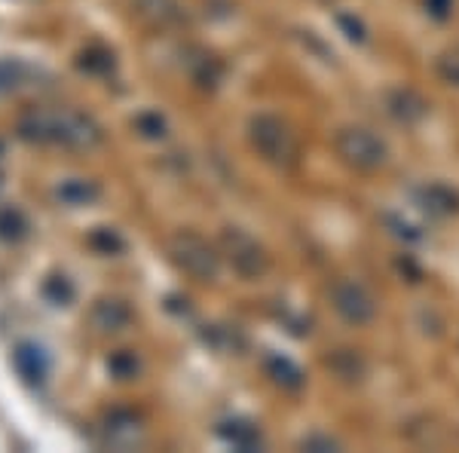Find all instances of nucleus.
I'll list each match as a JSON object with an SVG mask.
<instances>
[{
    "instance_id": "1",
    "label": "nucleus",
    "mask_w": 459,
    "mask_h": 453,
    "mask_svg": "<svg viewBox=\"0 0 459 453\" xmlns=\"http://www.w3.org/2000/svg\"><path fill=\"white\" fill-rule=\"evenodd\" d=\"M19 138L34 144L56 141L74 151H92L101 144V126L80 110H28L19 120Z\"/></svg>"
},
{
    "instance_id": "2",
    "label": "nucleus",
    "mask_w": 459,
    "mask_h": 453,
    "mask_svg": "<svg viewBox=\"0 0 459 453\" xmlns=\"http://www.w3.org/2000/svg\"><path fill=\"white\" fill-rule=\"evenodd\" d=\"M248 144L264 162L276 169H294L300 162V141L282 117L257 114L248 123Z\"/></svg>"
},
{
    "instance_id": "3",
    "label": "nucleus",
    "mask_w": 459,
    "mask_h": 453,
    "mask_svg": "<svg viewBox=\"0 0 459 453\" xmlns=\"http://www.w3.org/2000/svg\"><path fill=\"white\" fill-rule=\"evenodd\" d=\"M334 151L340 162H346L350 169L361 175L380 172L389 162V147L380 135H374L365 126H343L334 135Z\"/></svg>"
},
{
    "instance_id": "4",
    "label": "nucleus",
    "mask_w": 459,
    "mask_h": 453,
    "mask_svg": "<svg viewBox=\"0 0 459 453\" xmlns=\"http://www.w3.org/2000/svg\"><path fill=\"white\" fill-rule=\"evenodd\" d=\"M169 261H172L178 270L187 273L190 279L196 282H214L221 273V255L214 251V245H209L203 236L190 233V230H181L169 240Z\"/></svg>"
},
{
    "instance_id": "5",
    "label": "nucleus",
    "mask_w": 459,
    "mask_h": 453,
    "mask_svg": "<svg viewBox=\"0 0 459 453\" xmlns=\"http://www.w3.org/2000/svg\"><path fill=\"white\" fill-rule=\"evenodd\" d=\"M328 301L334 307V313L343 318L346 325H371L377 318V297L371 294V288L365 282L352 279V276H343V279H334V285L328 288Z\"/></svg>"
},
{
    "instance_id": "6",
    "label": "nucleus",
    "mask_w": 459,
    "mask_h": 453,
    "mask_svg": "<svg viewBox=\"0 0 459 453\" xmlns=\"http://www.w3.org/2000/svg\"><path fill=\"white\" fill-rule=\"evenodd\" d=\"M221 255L227 257L230 266L239 273L242 279H257L270 270V255L255 236H248L246 230L227 227L221 233Z\"/></svg>"
},
{
    "instance_id": "7",
    "label": "nucleus",
    "mask_w": 459,
    "mask_h": 453,
    "mask_svg": "<svg viewBox=\"0 0 459 453\" xmlns=\"http://www.w3.org/2000/svg\"><path fill=\"white\" fill-rule=\"evenodd\" d=\"M101 435H105V444L114 450H135L142 448L144 441V426L142 417L135 411H126V407H117L105 417V426H101Z\"/></svg>"
},
{
    "instance_id": "8",
    "label": "nucleus",
    "mask_w": 459,
    "mask_h": 453,
    "mask_svg": "<svg viewBox=\"0 0 459 453\" xmlns=\"http://www.w3.org/2000/svg\"><path fill=\"white\" fill-rule=\"evenodd\" d=\"M138 19L147 22L151 28L169 31V28H181L187 22V13L178 0H135Z\"/></svg>"
},
{
    "instance_id": "9",
    "label": "nucleus",
    "mask_w": 459,
    "mask_h": 453,
    "mask_svg": "<svg viewBox=\"0 0 459 453\" xmlns=\"http://www.w3.org/2000/svg\"><path fill=\"white\" fill-rule=\"evenodd\" d=\"M417 203L432 218H450V214L459 212V193L454 187H447V184L432 181L417 190Z\"/></svg>"
},
{
    "instance_id": "10",
    "label": "nucleus",
    "mask_w": 459,
    "mask_h": 453,
    "mask_svg": "<svg viewBox=\"0 0 459 453\" xmlns=\"http://www.w3.org/2000/svg\"><path fill=\"white\" fill-rule=\"evenodd\" d=\"M92 328L101 331V334H117L123 328H129L132 322V309L126 301H117V297H101V301H95L92 307Z\"/></svg>"
},
{
    "instance_id": "11",
    "label": "nucleus",
    "mask_w": 459,
    "mask_h": 453,
    "mask_svg": "<svg viewBox=\"0 0 459 453\" xmlns=\"http://www.w3.org/2000/svg\"><path fill=\"white\" fill-rule=\"evenodd\" d=\"M386 110H389L392 120L413 126L429 114V105H426L423 95L413 92V89H392L386 95Z\"/></svg>"
},
{
    "instance_id": "12",
    "label": "nucleus",
    "mask_w": 459,
    "mask_h": 453,
    "mask_svg": "<svg viewBox=\"0 0 459 453\" xmlns=\"http://www.w3.org/2000/svg\"><path fill=\"white\" fill-rule=\"evenodd\" d=\"M13 365H16L19 377H25L28 383H43L49 374V359L40 346L31 344V340H22L13 349Z\"/></svg>"
},
{
    "instance_id": "13",
    "label": "nucleus",
    "mask_w": 459,
    "mask_h": 453,
    "mask_svg": "<svg viewBox=\"0 0 459 453\" xmlns=\"http://www.w3.org/2000/svg\"><path fill=\"white\" fill-rule=\"evenodd\" d=\"M218 435L224 438L227 444H233L236 450H261L264 448L261 429H257L251 420H242V417L218 423Z\"/></svg>"
},
{
    "instance_id": "14",
    "label": "nucleus",
    "mask_w": 459,
    "mask_h": 453,
    "mask_svg": "<svg viewBox=\"0 0 459 453\" xmlns=\"http://www.w3.org/2000/svg\"><path fill=\"white\" fill-rule=\"evenodd\" d=\"M187 56H190L187 74L199 89H214L224 80V65H221V58H214L212 53H205V49H190Z\"/></svg>"
},
{
    "instance_id": "15",
    "label": "nucleus",
    "mask_w": 459,
    "mask_h": 453,
    "mask_svg": "<svg viewBox=\"0 0 459 453\" xmlns=\"http://www.w3.org/2000/svg\"><path fill=\"white\" fill-rule=\"evenodd\" d=\"M264 370L282 392H300L303 383H307V374L291 359H285V355H266Z\"/></svg>"
},
{
    "instance_id": "16",
    "label": "nucleus",
    "mask_w": 459,
    "mask_h": 453,
    "mask_svg": "<svg viewBox=\"0 0 459 453\" xmlns=\"http://www.w3.org/2000/svg\"><path fill=\"white\" fill-rule=\"evenodd\" d=\"M77 68L89 74V77H110L117 71V56L101 43H92L77 56Z\"/></svg>"
},
{
    "instance_id": "17",
    "label": "nucleus",
    "mask_w": 459,
    "mask_h": 453,
    "mask_svg": "<svg viewBox=\"0 0 459 453\" xmlns=\"http://www.w3.org/2000/svg\"><path fill=\"white\" fill-rule=\"evenodd\" d=\"M99 184L86 181V178H68V181L58 184L56 196L62 199L65 205H92L99 199Z\"/></svg>"
},
{
    "instance_id": "18",
    "label": "nucleus",
    "mask_w": 459,
    "mask_h": 453,
    "mask_svg": "<svg viewBox=\"0 0 459 453\" xmlns=\"http://www.w3.org/2000/svg\"><path fill=\"white\" fill-rule=\"evenodd\" d=\"M40 294L47 297L53 307H68V303L74 301V285H71L68 276H62V273H53V276L43 279Z\"/></svg>"
},
{
    "instance_id": "19",
    "label": "nucleus",
    "mask_w": 459,
    "mask_h": 453,
    "mask_svg": "<svg viewBox=\"0 0 459 453\" xmlns=\"http://www.w3.org/2000/svg\"><path fill=\"white\" fill-rule=\"evenodd\" d=\"M28 236V218L22 214L19 209H13V205H6V209H0V240L4 242H19Z\"/></svg>"
},
{
    "instance_id": "20",
    "label": "nucleus",
    "mask_w": 459,
    "mask_h": 453,
    "mask_svg": "<svg viewBox=\"0 0 459 453\" xmlns=\"http://www.w3.org/2000/svg\"><path fill=\"white\" fill-rule=\"evenodd\" d=\"M86 242H89V248L92 251H99V255H120V251L126 248V242H123V236L117 233L114 227H95L92 233L86 236Z\"/></svg>"
},
{
    "instance_id": "21",
    "label": "nucleus",
    "mask_w": 459,
    "mask_h": 453,
    "mask_svg": "<svg viewBox=\"0 0 459 453\" xmlns=\"http://www.w3.org/2000/svg\"><path fill=\"white\" fill-rule=\"evenodd\" d=\"M132 126H135L138 135L147 141H160V138H166V132H169V123L160 110H142V114L132 120Z\"/></svg>"
},
{
    "instance_id": "22",
    "label": "nucleus",
    "mask_w": 459,
    "mask_h": 453,
    "mask_svg": "<svg viewBox=\"0 0 459 453\" xmlns=\"http://www.w3.org/2000/svg\"><path fill=\"white\" fill-rule=\"evenodd\" d=\"M205 340L218 349V353H236V349L246 346V340H242V334L236 328H227V325H212L209 331H205Z\"/></svg>"
},
{
    "instance_id": "23",
    "label": "nucleus",
    "mask_w": 459,
    "mask_h": 453,
    "mask_svg": "<svg viewBox=\"0 0 459 453\" xmlns=\"http://www.w3.org/2000/svg\"><path fill=\"white\" fill-rule=\"evenodd\" d=\"M28 68L16 58H0V92H10V89H19L22 80H25Z\"/></svg>"
},
{
    "instance_id": "24",
    "label": "nucleus",
    "mask_w": 459,
    "mask_h": 453,
    "mask_svg": "<svg viewBox=\"0 0 459 453\" xmlns=\"http://www.w3.org/2000/svg\"><path fill=\"white\" fill-rule=\"evenodd\" d=\"M108 370L117 380H129V377L138 374V359L132 353H126V349H120V353H114L108 359Z\"/></svg>"
},
{
    "instance_id": "25",
    "label": "nucleus",
    "mask_w": 459,
    "mask_h": 453,
    "mask_svg": "<svg viewBox=\"0 0 459 453\" xmlns=\"http://www.w3.org/2000/svg\"><path fill=\"white\" fill-rule=\"evenodd\" d=\"M438 77L444 83L459 86V49H450L438 58Z\"/></svg>"
},
{
    "instance_id": "26",
    "label": "nucleus",
    "mask_w": 459,
    "mask_h": 453,
    "mask_svg": "<svg viewBox=\"0 0 459 453\" xmlns=\"http://www.w3.org/2000/svg\"><path fill=\"white\" fill-rule=\"evenodd\" d=\"M300 448L322 453V450H337L340 441H337V438H331V435H309V438H303V441H300Z\"/></svg>"
},
{
    "instance_id": "27",
    "label": "nucleus",
    "mask_w": 459,
    "mask_h": 453,
    "mask_svg": "<svg viewBox=\"0 0 459 453\" xmlns=\"http://www.w3.org/2000/svg\"><path fill=\"white\" fill-rule=\"evenodd\" d=\"M337 25L343 28L346 37H350V40H355V43H361V40H365V34H368V31H365V25H361L359 19L346 16V13H340V16H337Z\"/></svg>"
},
{
    "instance_id": "28",
    "label": "nucleus",
    "mask_w": 459,
    "mask_h": 453,
    "mask_svg": "<svg viewBox=\"0 0 459 453\" xmlns=\"http://www.w3.org/2000/svg\"><path fill=\"white\" fill-rule=\"evenodd\" d=\"M426 10H429V16L444 22L450 13H454V0H426Z\"/></svg>"
},
{
    "instance_id": "29",
    "label": "nucleus",
    "mask_w": 459,
    "mask_h": 453,
    "mask_svg": "<svg viewBox=\"0 0 459 453\" xmlns=\"http://www.w3.org/2000/svg\"><path fill=\"white\" fill-rule=\"evenodd\" d=\"M0 153H4V141H0Z\"/></svg>"
}]
</instances>
